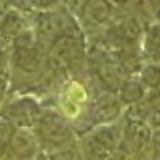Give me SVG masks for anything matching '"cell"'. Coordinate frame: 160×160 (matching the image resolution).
<instances>
[{"instance_id": "ffe728a7", "label": "cell", "mask_w": 160, "mask_h": 160, "mask_svg": "<svg viewBox=\"0 0 160 160\" xmlns=\"http://www.w3.org/2000/svg\"><path fill=\"white\" fill-rule=\"evenodd\" d=\"M144 2H146V5H148L149 11L157 18L160 15V0H144Z\"/></svg>"}, {"instance_id": "7402d4cb", "label": "cell", "mask_w": 160, "mask_h": 160, "mask_svg": "<svg viewBox=\"0 0 160 160\" xmlns=\"http://www.w3.org/2000/svg\"><path fill=\"white\" fill-rule=\"evenodd\" d=\"M0 160H11V158H10L7 154H2V155H0Z\"/></svg>"}, {"instance_id": "cb8c5ba5", "label": "cell", "mask_w": 160, "mask_h": 160, "mask_svg": "<svg viewBox=\"0 0 160 160\" xmlns=\"http://www.w3.org/2000/svg\"><path fill=\"white\" fill-rule=\"evenodd\" d=\"M157 21H158V22H160V15H158V16H157Z\"/></svg>"}, {"instance_id": "277c9868", "label": "cell", "mask_w": 160, "mask_h": 160, "mask_svg": "<svg viewBox=\"0 0 160 160\" xmlns=\"http://www.w3.org/2000/svg\"><path fill=\"white\" fill-rule=\"evenodd\" d=\"M122 122H114L90 130L77 141L83 160H108L118 148Z\"/></svg>"}, {"instance_id": "5bb4252c", "label": "cell", "mask_w": 160, "mask_h": 160, "mask_svg": "<svg viewBox=\"0 0 160 160\" xmlns=\"http://www.w3.org/2000/svg\"><path fill=\"white\" fill-rule=\"evenodd\" d=\"M15 127H13L7 118H3L0 115V155L2 154H7V149H8V144L11 141V136L15 133Z\"/></svg>"}, {"instance_id": "603a6c76", "label": "cell", "mask_w": 160, "mask_h": 160, "mask_svg": "<svg viewBox=\"0 0 160 160\" xmlns=\"http://www.w3.org/2000/svg\"><path fill=\"white\" fill-rule=\"evenodd\" d=\"M3 95H5V91H0V102H2V99H3Z\"/></svg>"}, {"instance_id": "30bf717a", "label": "cell", "mask_w": 160, "mask_h": 160, "mask_svg": "<svg viewBox=\"0 0 160 160\" xmlns=\"http://www.w3.org/2000/svg\"><path fill=\"white\" fill-rule=\"evenodd\" d=\"M142 53L149 62L160 64V22H148L142 35Z\"/></svg>"}, {"instance_id": "9a60e30c", "label": "cell", "mask_w": 160, "mask_h": 160, "mask_svg": "<svg viewBox=\"0 0 160 160\" xmlns=\"http://www.w3.org/2000/svg\"><path fill=\"white\" fill-rule=\"evenodd\" d=\"M146 123L151 127L152 131H157L160 130V99L154 104V108L151 109L148 118H146Z\"/></svg>"}, {"instance_id": "5b68a950", "label": "cell", "mask_w": 160, "mask_h": 160, "mask_svg": "<svg viewBox=\"0 0 160 160\" xmlns=\"http://www.w3.org/2000/svg\"><path fill=\"white\" fill-rule=\"evenodd\" d=\"M120 11L109 0H87L75 16L83 35H91L98 40L118 18Z\"/></svg>"}, {"instance_id": "7c38bea8", "label": "cell", "mask_w": 160, "mask_h": 160, "mask_svg": "<svg viewBox=\"0 0 160 160\" xmlns=\"http://www.w3.org/2000/svg\"><path fill=\"white\" fill-rule=\"evenodd\" d=\"M138 78L148 91H155L160 87V64L158 62H148L142 64L138 72Z\"/></svg>"}, {"instance_id": "52a82bcc", "label": "cell", "mask_w": 160, "mask_h": 160, "mask_svg": "<svg viewBox=\"0 0 160 160\" xmlns=\"http://www.w3.org/2000/svg\"><path fill=\"white\" fill-rule=\"evenodd\" d=\"M42 109L43 108L34 96L24 95L5 104L0 111V115L7 118L15 128L32 130L37 118L42 114Z\"/></svg>"}, {"instance_id": "ba28073f", "label": "cell", "mask_w": 160, "mask_h": 160, "mask_svg": "<svg viewBox=\"0 0 160 160\" xmlns=\"http://www.w3.org/2000/svg\"><path fill=\"white\" fill-rule=\"evenodd\" d=\"M40 154V144L32 130L16 128L8 144L7 155L11 160H34Z\"/></svg>"}, {"instance_id": "6da1fadb", "label": "cell", "mask_w": 160, "mask_h": 160, "mask_svg": "<svg viewBox=\"0 0 160 160\" xmlns=\"http://www.w3.org/2000/svg\"><path fill=\"white\" fill-rule=\"evenodd\" d=\"M123 106L120 104L117 95L108 91H96L87 104L83 112L71 123L75 136H82L90 130L114 123L122 117Z\"/></svg>"}, {"instance_id": "7a4b0ae2", "label": "cell", "mask_w": 160, "mask_h": 160, "mask_svg": "<svg viewBox=\"0 0 160 160\" xmlns=\"http://www.w3.org/2000/svg\"><path fill=\"white\" fill-rule=\"evenodd\" d=\"M34 37L45 50L51 47L55 40L64 35H83L74 15L64 7L38 11L34 18Z\"/></svg>"}, {"instance_id": "e0dca14e", "label": "cell", "mask_w": 160, "mask_h": 160, "mask_svg": "<svg viewBox=\"0 0 160 160\" xmlns=\"http://www.w3.org/2000/svg\"><path fill=\"white\" fill-rule=\"evenodd\" d=\"M61 2H62V7L68 10L71 15L77 16V15H78V11L82 10V7L85 5L87 0H61Z\"/></svg>"}, {"instance_id": "3957f363", "label": "cell", "mask_w": 160, "mask_h": 160, "mask_svg": "<svg viewBox=\"0 0 160 160\" xmlns=\"http://www.w3.org/2000/svg\"><path fill=\"white\" fill-rule=\"evenodd\" d=\"M32 131L43 152L77 141L71 122L58 109L53 108L42 109V114L37 118Z\"/></svg>"}, {"instance_id": "4fadbf2b", "label": "cell", "mask_w": 160, "mask_h": 160, "mask_svg": "<svg viewBox=\"0 0 160 160\" xmlns=\"http://www.w3.org/2000/svg\"><path fill=\"white\" fill-rule=\"evenodd\" d=\"M43 154L47 155L48 160H83L82 152H80V149H78L77 141L75 142H71L68 146H61V148L47 151Z\"/></svg>"}, {"instance_id": "44dd1931", "label": "cell", "mask_w": 160, "mask_h": 160, "mask_svg": "<svg viewBox=\"0 0 160 160\" xmlns=\"http://www.w3.org/2000/svg\"><path fill=\"white\" fill-rule=\"evenodd\" d=\"M2 69H7V58H5V51L0 45V71Z\"/></svg>"}, {"instance_id": "ac0fdd59", "label": "cell", "mask_w": 160, "mask_h": 160, "mask_svg": "<svg viewBox=\"0 0 160 160\" xmlns=\"http://www.w3.org/2000/svg\"><path fill=\"white\" fill-rule=\"evenodd\" d=\"M149 160H160V130L152 133V144H151V158Z\"/></svg>"}, {"instance_id": "9c48e42d", "label": "cell", "mask_w": 160, "mask_h": 160, "mask_svg": "<svg viewBox=\"0 0 160 160\" xmlns=\"http://www.w3.org/2000/svg\"><path fill=\"white\" fill-rule=\"evenodd\" d=\"M146 96H148V90L144 88L141 80L138 78V75H130L122 83L120 90L117 91V98H118L120 104L128 106V108L141 102Z\"/></svg>"}, {"instance_id": "d6986e66", "label": "cell", "mask_w": 160, "mask_h": 160, "mask_svg": "<svg viewBox=\"0 0 160 160\" xmlns=\"http://www.w3.org/2000/svg\"><path fill=\"white\" fill-rule=\"evenodd\" d=\"M108 160H135V158H133L123 148H122V146H120L118 144V148H117V151L108 158Z\"/></svg>"}, {"instance_id": "8fae6325", "label": "cell", "mask_w": 160, "mask_h": 160, "mask_svg": "<svg viewBox=\"0 0 160 160\" xmlns=\"http://www.w3.org/2000/svg\"><path fill=\"white\" fill-rule=\"evenodd\" d=\"M24 32H28V22L19 11L10 10L3 13V16L0 18V35L15 40Z\"/></svg>"}, {"instance_id": "2e32d148", "label": "cell", "mask_w": 160, "mask_h": 160, "mask_svg": "<svg viewBox=\"0 0 160 160\" xmlns=\"http://www.w3.org/2000/svg\"><path fill=\"white\" fill-rule=\"evenodd\" d=\"M61 0H26L28 7H32V8H37L40 11H45V10H51L59 5Z\"/></svg>"}, {"instance_id": "8992f818", "label": "cell", "mask_w": 160, "mask_h": 160, "mask_svg": "<svg viewBox=\"0 0 160 160\" xmlns=\"http://www.w3.org/2000/svg\"><path fill=\"white\" fill-rule=\"evenodd\" d=\"M152 133L154 131L144 120L123 118L120 146L135 160H149L151 158Z\"/></svg>"}]
</instances>
